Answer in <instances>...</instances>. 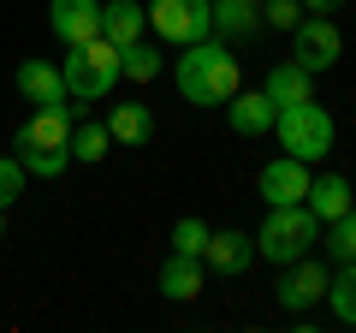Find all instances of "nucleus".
<instances>
[{
	"mask_svg": "<svg viewBox=\"0 0 356 333\" xmlns=\"http://www.w3.org/2000/svg\"><path fill=\"white\" fill-rule=\"evenodd\" d=\"M77 107L83 102H48L36 107V114L18 125V161H24V173H36V179H60L65 166H72V125H77Z\"/></svg>",
	"mask_w": 356,
	"mask_h": 333,
	"instance_id": "1",
	"label": "nucleus"
},
{
	"mask_svg": "<svg viewBox=\"0 0 356 333\" xmlns=\"http://www.w3.org/2000/svg\"><path fill=\"white\" fill-rule=\"evenodd\" d=\"M178 95L196 107H226L232 95L243 90V72H238V54L226 48V36H202L184 48V60H178Z\"/></svg>",
	"mask_w": 356,
	"mask_h": 333,
	"instance_id": "2",
	"label": "nucleus"
},
{
	"mask_svg": "<svg viewBox=\"0 0 356 333\" xmlns=\"http://www.w3.org/2000/svg\"><path fill=\"white\" fill-rule=\"evenodd\" d=\"M321 244V220H315V208L309 203H273L267 208V220L255 226V256H267V262H297V256H309Z\"/></svg>",
	"mask_w": 356,
	"mask_h": 333,
	"instance_id": "3",
	"label": "nucleus"
},
{
	"mask_svg": "<svg viewBox=\"0 0 356 333\" xmlns=\"http://www.w3.org/2000/svg\"><path fill=\"white\" fill-rule=\"evenodd\" d=\"M60 77H65V95H72V102H102V95H113L119 77H125V72H119V48L107 36L77 42V48L65 54Z\"/></svg>",
	"mask_w": 356,
	"mask_h": 333,
	"instance_id": "4",
	"label": "nucleus"
},
{
	"mask_svg": "<svg viewBox=\"0 0 356 333\" xmlns=\"http://www.w3.org/2000/svg\"><path fill=\"white\" fill-rule=\"evenodd\" d=\"M273 131H280V149L285 155H297V161H327L332 155V137H339V125H332V114L309 95V102H297V107H280V119H273Z\"/></svg>",
	"mask_w": 356,
	"mask_h": 333,
	"instance_id": "5",
	"label": "nucleus"
},
{
	"mask_svg": "<svg viewBox=\"0 0 356 333\" xmlns=\"http://www.w3.org/2000/svg\"><path fill=\"white\" fill-rule=\"evenodd\" d=\"M143 13H149L154 36L172 42V48H191V42L214 36V0H149Z\"/></svg>",
	"mask_w": 356,
	"mask_h": 333,
	"instance_id": "6",
	"label": "nucleus"
},
{
	"mask_svg": "<svg viewBox=\"0 0 356 333\" xmlns=\"http://www.w3.org/2000/svg\"><path fill=\"white\" fill-rule=\"evenodd\" d=\"M339 54H344L339 24H332V18H321V13H303V24L291 30V60L303 65V72H332V65H339Z\"/></svg>",
	"mask_w": 356,
	"mask_h": 333,
	"instance_id": "7",
	"label": "nucleus"
},
{
	"mask_svg": "<svg viewBox=\"0 0 356 333\" xmlns=\"http://www.w3.org/2000/svg\"><path fill=\"white\" fill-rule=\"evenodd\" d=\"M273 297H280V309H291V316H303L309 304H321V297H327V268L315 262V250H309V256H297V262H285Z\"/></svg>",
	"mask_w": 356,
	"mask_h": 333,
	"instance_id": "8",
	"label": "nucleus"
},
{
	"mask_svg": "<svg viewBox=\"0 0 356 333\" xmlns=\"http://www.w3.org/2000/svg\"><path fill=\"white\" fill-rule=\"evenodd\" d=\"M48 30L60 36V48L102 36V0H48Z\"/></svg>",
	"mask_w": 356,
	"mask_h": 333,
	"instance_id": "9",
	"label": "nucleus"
},
{
	"mask_svg": "<svg viewBox=\"0 0 356 333\" xmlns=\"http://www.w3.org/2000/svg\"><path fill=\"white\" fill-rule=\"evenodd\" d=\"M309 161H297V155H280V161H267L261 166V179H255V191H261V203H303L309 196Z\"/></svg>",
	"mask_w": 356,
	"mask_h": 333,
	"instance_id": "10",
	"label": "nucleus"
},
{
	"mask_svg": "<svg viewBox=\"0 0 356 333\" xmlns=\"http://www.w3.org/2000/svg\"><path fill=\"white\" fill-rule=\"evenodd\" d=\"M226 119L238 137H261V131H273V119H280V107L267 102V90H238L226 102Z\"/></svg>",
	"mask_w": 356,
	"mask_h": 333,
	"instance_id": "11",
	"label": "nucleus"
},
{
	"mask_svg": "<svg viewBox=\"0 0 356 333\" xmlns=\"http://www.w3.org/2000/svg\"><path fill=\"white\" fill-rule=\"evenodd\" d=\"M303 203L315 208V220L327 226V220H339V215H350V208H356V191H350L344 173H321V179H309V196H303Z\"/></svg>",
	"mask_w": 356,
	"mask_h": 333,
	"instance_id": "12",
	"label": "nucleus"
},
{
	"mask_svg": "<svg viewBox=\"0 0 356 333\" xmlns=\"http://www.w3.org/2000/svg\"><path fill=\"white\" fill-rule=\"evenodd\" d=\"M143 30H149L143 0H107V6H102V36L113 42V48H131V42H143Z\"/></svg>",
	"mask_w": 356,
	"mask_h": 333,
	"instance_id": "13",
	"label": "nucleus"
},
{
	"mask_svg": "<svg viewBox=\"0 0 356 333\" xmlns=\"http://www.w3.org/2000/svg\"><path fill=\"white\" fill-rule=\"evenodd\" d=\"M261 90H267V102H273V107H297V102L315 95V72H303L297 60H280L273 72H267Z\"/></svg>",
	"mask_w": 356,
	"mask_h": 333,
	"instance_id": "14",
	"label": "nucleus"
},
{
	"mask_svg": "<svg viewBox=\"0 0 356 333\" xmlns=\"http://www.w3.org/2000/svg\"><path fill=\"white\" fill-rule=\"evenodd\" d=\"M250 256H255V238H250V232H208L202 262L214 274H243V268H250Z\"/></svg>",
	"mask_w": 356,
	"mask_h": 333,
	"instance_id": "15",
	"label": "nucleus"
},
{
	"mask_svg": "<svg viewBox=\"0 0 356 333\" xmlns=\"http://www.w3.org/2000/svg\"><path fill=\"white\" fill-rule=\"evenodd\" d=\"M18 95H24L30 107L65 102V77H60V65H48V60H24V65H18Z\"/></svg>",
	"mask_w": 356,
	"mask_h": 333,
	"instance_id": "16",
	"label": "nucleus"
},
{
	"mask_svg": "<svg viewBox=\"0 0 356 333\" xmlns=\"http://www.w3.org/2000/svg\"><path fill=\"white\" fill-rule=\"evenodd\" d=\"M161 292L172 297V304H191L196 292H202V256H166L161 262Z\"/></svg>",
	"mask_w": 356,
	"mask_h": 333,
	"instance_id": "17",
	"label": "nucleus"
},
{
	"mask_svg": "<svg viewBox=\"0 0 356 333\" xmlns=\"http://www.w3.org/2000/svg\"><path fill=\"white\" fill-rule=\"evenodd\" d=\"M107 131H113V143H125V149L149 143V137H154V114H149V102H119L113 114H107Z\"/></svg>",
	"mask_w": 356,
	"mask_h": 333,
	"instance_id": "18",
	"label": "nucleus"
},
{
	"mask_svg": "<svg viewBox=\"0 0 356 333\" xmlns=\"http://www.w3.org/2000/svg\"><path fill=\"white\" fill-rule=\"evenodd\" d=\"M261 0H214V36H255Z\"/></svg>",
	"mask_w": 356,
	"mask_h": 333,
	"instance_id": "19",
	"label": "nucleus"
},
{
	"mask_svg": "<svg viewBox=\"0 0 356 333\" xmlns=\"http://www.w3.org/2000/svg\"><path fill=\"white\" fill-rule=\"evenodd\" d=\"M321 304H327L344 327H356V262H339V274H327V297H321Z\"/></svg>",
	"mask_w": 356,
	"mask_h": 333,
	"instance_id": "20",
	"label": "nucleus"
},
{
	"mask_svg": "<svg viewBox=\"0 0 356 333\" xmlns=\"http://www.w3.org/2000/svg\"><path fill=\"white\" fill-rule=\"evenodd\" d=\"M107 149H113V131H107L102 119L72 125V161H107Z\"/></svg>",
	"mask_w": 356,
	"mask_h": 333,
	"instance_id": "21",
	"label": "nucleus"
},
{
	"mask_svg": "<svg viewBox=\"0 0 356 333\" xmlns=\"http://www.w3.org/2000/svg\"><path fill=\"white\" fill-rule=\"evenodd\" d=\"M119 72H125L131 84H154V77H161V54H154V42H131V48H119Z\"/></svg>",
	"mask_w": 356,
	"mask_h": 333,
	"instance_id": "22",
	"label": "nucleus"
},
{
	"mask_svg": "<svg viewBox=\"0 0 356 333\" xmlns=\"http://www.w3.org/2000/svg\"><path fill=\"white\" fill-rule=\"evenodd\" d=\"M327 250H332V262H356V208L327 220Z\"/></svg>",
	"mask_w": 356,
	"mask_h": 333,
	"instance_id": "23",
	"label": "nucleus"
},
{
	"mask_svg": "<svg viewBox=\"0 0 356 333\" xmlns=\"http://www.w3.org/2000/svg\"><path fill=\"white\" fill-rule=\"evenodd\" d=\"M208 232H214V226H208V220L184 215V220H178V226H172V250H178V256H202V250H208Z\"/></svg>",
	"mask_w": 356,
	"mask_h": 333,
	"instance_id": "24",
	"label": "nucleus"
},
{
	"mask_svg": "<svg viewBox=\"0 0 356 333\" xmlns=\"http://www.w3.org/2000/svg\"><path fill=\"white\" fill-rule=\"evenodd\" d=\"M24 161H18V155H0V208H13L18 196H24Z\"/></svg>",
	"mask_w": 356,
	"mask_h": 333,
	"instance_id": "25",
	"label": "nucleus"
},
{
	"mask_svg": "<svg viewBox=\"0 0 356 333\" xmlns=\"http://www.w3.org/2000/svg\"><path fill=\"white\" fill-rule=\"evenodd\" d=\"M261 24L297 30V24H303V0H261Z\"/></svg>",
	"mask_w": 356,
	"mask_h": 333,
	"instance_id": "26",
	"label": "nucleus"
},
{
	"mask_svg": "<svg viewBox=\"0 0 356 333\" xmlns=\"http://www.w3.org/2000/svg\"><path fill=\"white\" fill-rule=\"evenodd\" d=\"M332 6H344V0H303V13H321V18H332Z\"/></svg>",
	"mask_w": 356,
	"mask_h": 333,
	"instance_id": "27",
	"label": "nucleus"
},
{
	"mask_svg": "<svg viewBox=\"0 0 356 333\" xmlns=\"http://www.w3.org/2000/svg\"><path fill=\"white\" fill-rule=\"evenodd\" d=\"M0 232H6V208H0Z\"/></svg>",
	"mask_w": 356,
	"mask_h": 333,
	"instance_id": "28",
	"label": "nucleus"
}]
</instances>
